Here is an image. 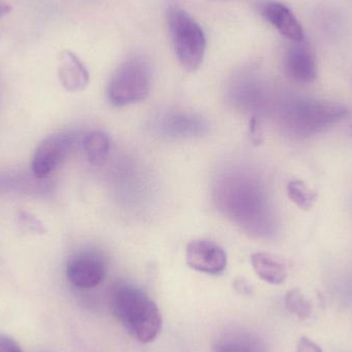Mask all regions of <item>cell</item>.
Instances as JSON below:
<instances>
[{
    "mask_svg": "<svg viewBox=\"0 0 352 352\" xmlns=\"http://www.w3.org/2000/svg\"><path fill=\"white\" fill-rule=\"evenodd\" d=\"M346 109L339 105L305 101L291 107L287 123L293 132L305 138L328 129L346 117Z\"/></svg>",
    "mask_w": 352,
    "mask_h": 352,
    "instance_id": "obj_4",
    "label": "cell"
},
{
    "mask_svg": "<svg viewBox=\"0 0 352 352\" xmlns=\"http://www.w3.org/2000/svg\"><path fill=\"white\" fill-rule=\"evenodd\" d=\"M234 287H235L236 291L241 294V295H252V287H250L248 281L244 280V279H238V280H236L235 283H234Z\"/></svg>",
    "mask_w": 352,
    "mask_h": 352,
    "instance_id": "obj_19",
    "label": "cell"
},
{
    "mask_svg": "<svg viewBox=\"0 0 352 352\" xmlns=\"http://www.w3.org/2000/svg\"><path fill=\"white\" fill-rule=\"evenodd\" d=\"M152 78V68L146 59L135 57L126 60L109 80V102L113 107H123L144 100L150 94Z\"/></svg>",
    "mask_w": 352,
    "mask_h": 352,
    "instance_id": "obj_2",
    "label": "cell"
},
{
    "mask_svg": "<svg viewBox=\"0 0 352 352\" xmlns=\"http://www.w3.org/2000/svg\"><path fill=\"white\" fill-rule=\"evenodd\" d=\"M186 261L192 270L217 275L227 268V254L223 248L207 239L190 241L186 248Z\"/></svg>",
    "mask_w": 352,
    "mask_h": 352,
    "instance_id": "obj_6",
    "label": "cell"
},
{
    "mask_svg": "<svg viewBox=\"0 0 352 352\" xmlns=\"http://www.w3.org/2000/svg\"><path fill=\"white\" fill-rule=\"evenodd\" d=\"M21 223L25 227L28 228L30 231L35 232L37 234L43 233L45 231L43 226L36 217H32L27 212H21L20 214Z\"/></svg>",
    "mask_w": 352,
    "mask_h": 352,
    "instance_id": "obj_16",
    "label": "cell"
},
{
    "mask_svg": "<svg viewBox=\"0 0 352 352\" xmlns=\"http://www.w3.org/2000/svg\"><path fill=\"white\" fill-rule=\"evenodd\" d=\"M293 45L285 56V66L287 76L297 84L307 85L318 78L316 57L308 45Z\"/></svg>",
    "mask_w": 352,
    "mask_h": 352,
    "instance_id": "obj_8",
    "label": "cell"
},
{
    "mask_svg": "<svg viewBox=\"0 0 352 352\" xmlns=\"http://www.w3.org/2000/svg\"><path fill=\"white\" fill-rule=\"evenodd\" d=\"M285 306L292 314L302 322L307 320L311 316V304L299 289H293L287 292L285 296Z\"/></svg>",
    "mask_w": 352,
    "mask_h": 352,
    "instance_id": "obj_15",
    "label": "cell"
},
{
    "mask_svg": "<svg viewBox=\"0 0 352 352\" xmlns=\"http://www.w3.org/2000/svg\"><path fill=\"white\" fill-rule=\"evenodd\" d=\"M76 142V136L69 132H59L43 140L31 161V169L35 177L43 179L53 175L74 150Z\"/></svg>",
    "mask_w": 352,
    "mask_h": 352,
    "instance_id": "obj_5",
    "label": "cell"
},
{
    "mask_svg": "<svg viewBox=\"0 0 352 352\" xmlns=\"http://www.w3.org/2000/svg\"><path fill=\"white\" fill-rule=\"evenodd\" d=\"M252 268L265 283L279 285L285 283L287 271L283 263L267 252H256L250 256Z\"/></svg>",
    "mask_w": 352,
    "mask_h": 352,
    "instance_id": "obj_12",
    "label": "cell"
},
{
    "mask_svg": "<svg viewBox=\"0 0 352 352\" xmlns=\"http://www.w3.org/2000/svg\"><path fill=\"white\" fill-rule=\"evenodd\" d=\"M109 305L113 316L140 342L156 340L162 329V316L157 304L140 287L119 283L111 289Z\"/></svg>",
    "mask_w": 352,
    "mask_h": 352,
    "instance_id": "obj_1",
    "label": "cell"
},
{
    "mask_svg": "<svg viewBox=\"0 0 352 352\" xmlns=\"http://www.w3.org/2000/svg\"><path fill=\"white\" fill-rule=\"evenodd\" d=\"M0 352H24L20 345L6 335L0 334Z\"/></svg>",
    "mask_w": 352,
    "mask_h": 352,
    "instance_id": "obj_17",
    "label": "cell"
},
{
    "mask_svg": "<svg viewBox=\"0 0 352 352\" xmlns=\"http://www.w3.org/2000/svg\"><path fill=\"white\" fill-rule=\"evenodd\" d=\"M10 10V6H8L6 4L2 3V2L0 1V18H1L2 16H4V14H8Z\"/></svg>",
    "mask_w": 352,
    "mask_h": 352,
    "instance_id": "obj_20",
    "label": "cell"
},
{
    "mask_svg": "<svg viewBox=\"0 0 352 352\" xmlns=\"http://www.w3.org/2000/svg\"><path fill=\"white\" fill-rule=\"evenodd\" d=\"M58 76L62 87L68 92H80L88 86L90 76L80 58L69 51L59 56Z\"/></svg>",
    "mask_w": 352,
    "mask_h": 352,
    "instance_id": "obj_10",
    "label": "cell"
},
{
    "mask_svg": "<svg viewBox=\"0 0 352 352\" xmlns=\"http://www.w3.org/2000/svg\"><path fill=\"white\" fill-rule=\"evenodd\" d=\"M167 19L178 61L188 72H196L202 64L206 51V37L203 29L182 8H170Z\"/></svg>",
    "mask_w": 352,
    "mask_h": 352,
    "instance_id": "obj_3",
    "label": "cell"
},
{
    "mask_svg": "<svg viewBox=\"0 0 352 352\" xmlns=\"http://www.w3.org/2000/svg\"><path fill=\"white\" fill-rule=\"evenodd\" d=\"M213 347L215 352H268L266 344L258 335L244 330L223 333Z\"/></svg>",
    "mask_w": 352,
    "mask_h": 352,
    "instance_id": "obj_11",
    "label": "cell"
},
{
    "mask_svg": "<svg viewBox=\"0 0 352 352\" xmlns=\"http://www.w3.org/2000/svg\"><path fill=\"white\" fill-rule=\"evenodd\" d=\"M107 272L104 260L95 252H85L70 258L66 267L68 280L78 289H88L100 285Z\"/></svg>",
    "mask_w": 352,
    "mask_h": 352,
    "instance_id": "obj_7",
    "label": "cell"
},
{
    "mask_svg": "<svg viewBox=\"0 0 352 352\" xmlns=\"http://www.w3.org/2000/svg\"><path fill=\"white\" fill-rule=\"evenodd\" d=\"M82 144L85 154L91 164L94 166L104 164L111 150V140L105 132L99 130L89 132L85 136Z\"/></svg>",
    "mask_w": 352,
    "mask_h": 352,
    "instance_id": "obj_13",
    "label": "cell"
},
{
    "mask_svg": "<svg viewBox=\"0 0 352 352\" xmlns=\"http://www.w3.org/2000/svg\"><path fill=\"white\" fill-rule=\"evenodd\" d=\"M287 190L289 200L303 210L311 209L318 200V192L312 190L302 180H291L287 184Z\"/></svg>",
    "mask_w": 352,
    "mask_h": 352,
    "instance_id": "obj_14",
    "label": "cell"
},
{
    "mask_svg": "<svg viewBox=\"0 0 352 352\" xmlns=\"http://www.w3.org/2000/svg\"><path fill=\"white\" fill-rule=\"evenodd\" d=\"M263 16L287 38L302 43L304 30L301 23L287 6L279 2H268L263 8Z\"/></svg>",
    "mask_w": 352,
    "mask_h": 352,
    "instance_id": "obj_9",
    "label": "cell"
},
{
    "mask_svg": "<svg viewBox=\"0 0 352 352\" xmlns=\"http://www.w3.org/2000/svg\"><path fill=\"white\" fill-rule=\"evenodd\" d=\"M296 352H322V349L314 341L307 337H302L297 345Z\"/></svg>",
    "mask_w": 352,
    "mask_h": 352,
    "instance_id": "obj_18",
    "label": "cell"
}]
</instances>
